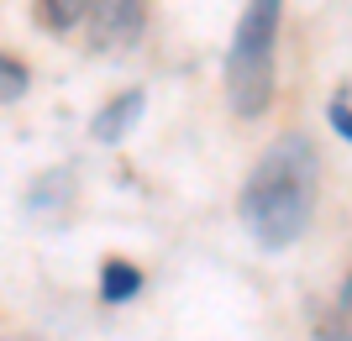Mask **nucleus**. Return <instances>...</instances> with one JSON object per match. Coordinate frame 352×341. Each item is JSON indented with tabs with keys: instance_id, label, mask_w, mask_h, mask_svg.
I'll return each instance as SVG.
<instances>
[{
	"instance_id": "2",
	"label": "nucleus",
	"mask_w": 352,
	"mask_h": 341,
	"mask_svg": "<svg viewBox=\"0 0 352 341\" xmlns=\"http://www.w3.org/2000/svg\"><path fill=\"white\" fill-rule=\"evenodd\" d=\"M284 0H248L226 53V100L236 116H263L274 100V43H279Z\"/></svg>"
},
{
	"instance_id": "4",
	"label": "nucleus",
	"mask_w": 352,
	"mask_h": 341,
	"mask_svg": "<svg viewBox=\"0 0 352 341\" xmlns=\"http://www.w3.org/2000/svg\"><path fill=\"white\" fill-rule=\"evenodd\" d=\"M137 121H142V89H126V95H116L100 116L89 121V132H95V142H121Z\"/></svg>"
},
{
	"instance_id": "7",
	"label": "nucleus",
	"mask_w": 352,
	"mask_h": 341,
	"mask_svg": "<svg viewBox=\"0 0 352 341\" xmlns=\"http://www.w3.org/2000/svg\"><path fill=\"white\" fill-rule=\"evenodd\" d=\"M27 95V69L16 58H0V100H21Z\"/></svg>"
},
{
	"instance_id": "8",
	"label": "nucleus",
	"mask_w": 352,
	"mask_h": 341,
	"mask_svg": "<svg viewBox=\"0 0 352 341\" xmlns=\"http://www.w3.org/2000/svg\"><path fill=\"white\" fill-rule=\"evenodd\" d=\"M326 116H331V126H337V132H342V137H347V142H352V100H347V95H337Z\"/></svg>"
},
{
	"instance_id": "9",
	"label": "nucleus",
	"mask_w": 352,
	"mask_h": 341,
	"mask_svg": "<svg viewBox=\"0 0 352 341\" xmlns=\"http://www.w3.org/2000/svg\"><path fill=\"white\" fill-rule=\"evenodd\" d=\"M316 341H352V331L347 326H321V331H316Z\"/></svg>"
},
{
	"instance_id": "1",
	"label": "nucleus",
	"mask_w": 352,
	"mask_h": 341,
	"mask_svg": "<svg viewBox=\"0 0 352 341\" xmlns=\"http://www.w3.org/2000/svg\"><path fill=\"white\" fill-rule=\"evenodd\" d=\"M316 178H321V158L305 137H279L258 158L252 178L242 184V221L258 237V247L284 252L289 242L305 237L316 210Z\"/></svg>"
},
{
	"instance_id": "3",
	"label": "nucleus",
	"mask_w": 352,
	"mask_h": 341,
	"mask_svg": "<svg viewBox=\"0 0 352 341\" xmlns=\"http://www.w3.org/2000/svg\"><path fill=\"white\" fill-rule=\"evenodd\" d=\"M147 27V5L142 0H95V27H89V37H95V47H132L137 37H142Z\"/></svg>"
},
{
	"instance_id": "10",
	"label": "nucleus",
	"mask_w": 352,
	"mask_h": 341,
	"mask_svg": "<svg viewBox=\"0 0 352 341\" xmlns=\"http://www.w3.org/2000/svg\"><path fill=\"white\" fill-rule=\"evenodd\" d=\"M342 310L352 315V273H347V283H342Z\"/></svg>"
},
{
	"instance_id": "5",
	"label": "nucleus",
	"mask_w": 352,
	"mask_h": 341,
	"mask_svg": "<svg viewBox=\"0 0 352 341\" xmlns=\"http://www.w3.org/2000/svg\"><path fill=\"white\" fill-rule=\"evenodd\" d=\"M137 289H142V273H137L132 263L111 257V263L100 268V299L105 305H126V299H137Z\"/></svg>"
},
{
	"instance_id": "6",
	"label": "nucleus",
	"mask_w": 352,
	"mask_h": 341,
	"mask_svg": "<svg viewBox=\"0 0 352 341\" xmlns=\"http://www.w3.org/2000/svg\"><path fill=\"white\" fill-rule=\"evenodd\" d=\"M37 11H43V21L53 32H74L89 11H95V0H37Z\"/></svg>"
}]
</instances>
